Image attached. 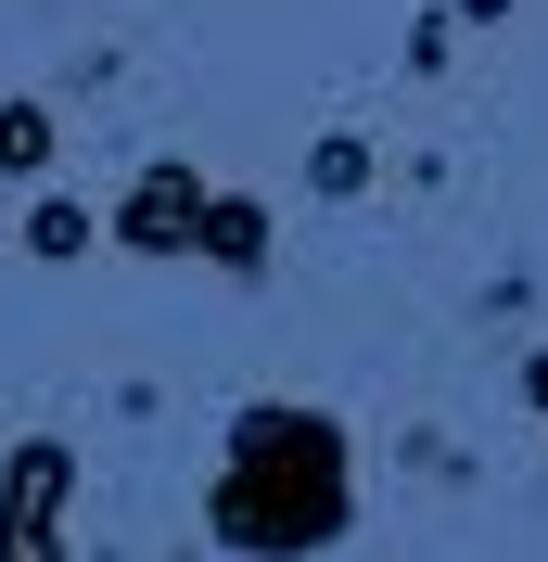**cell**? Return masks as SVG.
<instances>
[{
	"mask_svg": "<svg viewBox=\"0 0 548 562\" xmlns=\"http://www.w3.org/2000/svg\"><path fill=\"white\" fill-rule=\"evenodd\" d=\"M344 525V448L332 422L307 409H255L230 448V486H217V537L230 550H319Z\"/></svg>",
	"mask_w": 548,
	"mask_h": 562,
	"instance_id": "obj_1",
	"label": "cell"
},
{
	"mask_svg": "<svg viewBox=\"0 0 548 562\" xmlns=\"http://www.w3.org/2000/svg\"><path fill=\"white\" fill-rule=\"evenodd\" d=\"M52 498H65V460L38 448L26 473H13V537H0V562H52Z\"/></svg>",
	"mask_w": 548,
	"mask_h": 562,
	"instance_id": "obj_2",
	"label": "cell"
},
{
	"mask_svg": "<svg viewBox=\"0 0 548 562\" xmlns=\"http://www.w3.org/2000/svg\"><path fill=\"white\" fill-rule=\"evenodd\" d=\"M192 205H205V192H192L179 167H153V179L128 192V244H192Z\"/></svg>",
	"mask_w": 548,
	"mask_h": 562,
	"instance_id": "obj_3",
	"label": "cell"
},
{
	"mask_svg": "<svg viewBox=\"0 0 548 562\" xmlns=\"http://www.w3.org/2000/svg\"><path fill=\"white\" fill-rule=\"evenodd\" d=\"M38 154H52V128H38V103H13L0 115V167H38Z\"/></svg>",
	"mask_w": 548,
	"mask_h": 562,
	"instance_id": "obj_4",
	"label": "cell"
},
{
	"mask_svg": "<svg viewBox=\"0 0 548 562\" xmlns=\"http://www.w3.org/2000/svg\"><path fill=\"white\" fill-rule=\"evenodd\" d=\"M536 396H548V358H536Z\"/></svg>",
	"mask_w": 548,
	"mask_h": 562,
	"instance_id": "obj_5",
	"label": "cell"
}]
</instances>
